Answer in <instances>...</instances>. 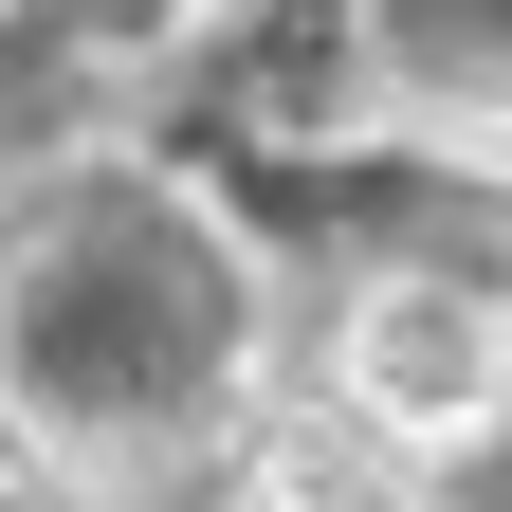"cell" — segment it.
Segmentation results:
<instances>
[{
    "label": "cell",
    "mask_w": 512,
    "mask_h": 512,
    "mask_svg": "<svg viewBox=\"0 0 512 512\" xmlns=\"http://www.w3.org/2000/svg\"><path fill=\"white\" fill-rule=\"evenodd\" d=\"M384 55H403V92H421V110L512 128V0H384Z\"/></svg>",
    "instance_id": "obj_2"
},
{
    "label": "cell",
    "mask_w": 512,
    "mask_h": 512,
    "mask_svg": "<svg viewBox=\"0 0 512 512\" xmlns=\"http://www.w3.org/2000/svg\"><path fill=\"white\" fill-rule=\"evenodd\" d=\"M330 384L366 403L384 458H476L512 421V293L494 275H439V256H384L330 330Z\"/></svg>",
    "instance_id": "obj_1"
}]
</instances>
